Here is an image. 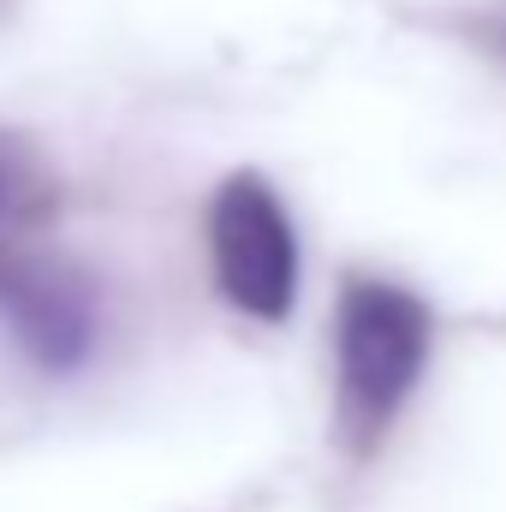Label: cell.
<instances>
[{
	"label": "cell",
	"instance_id": "1",
	"mask_svg": "<svg viewBox=\"0 0 506 512\" xmlns=\"http://www.w3.org/2000/svg\"><path fill=\"white\" fill-rule=\"evenodd\" d=\"M209 251H215V280L221 292L262 322H280L298 292V239L280 209V197L256 179L233 173L215 191L209 209Z\"/></svg>",
	"mask_w": 506,
	"mask_h": 512
},
{
	"label": "cell",
	"instance_id": "2",
	"mask_svg": "<svg viewBox=\"0 0 506 512\" xmlns=\"http://www.w3.org/2000/svg\"><path fill=\"white\" fill-rule=\"evenodd\" d=\"M429 358V310L399 286H352L340 316V382L364 423L399 411V399L423 376Z\"/></svg>",
	"mask_w": 506,
	"mask_h": 512
},
{
	"label": "cell",
	"instance_id": "3",
	"mask_svg": "<svg viewBox=\"0 0 506 512\" xmlns=\"http://www.w3.org/2000/svg\"><path fill=\"white\" fill-rule=\"evenodd\" d=\"M0 322L36 370H78L96 346V298L66 262L0 251Z\"/></svg>",
	"mask_w": 506,
	"mask_h": 512
},
{
	"label": "cell",
	"instance_id": "4",
	"mask_svg": "<svg viewBox=\"0 0 506 512\" xmlns=\"http://www.w3.org/2000/svg\"><path fill=\"white\" fill-rule=\"evenodd\" d=\"M54 173L42 167V155L24 137L0 131V251H12L18 233H30L36 221H48L54 209Z\"/></svg>",
	"mask_w": 506,
	"mask_h": 512
}]
</instances>
